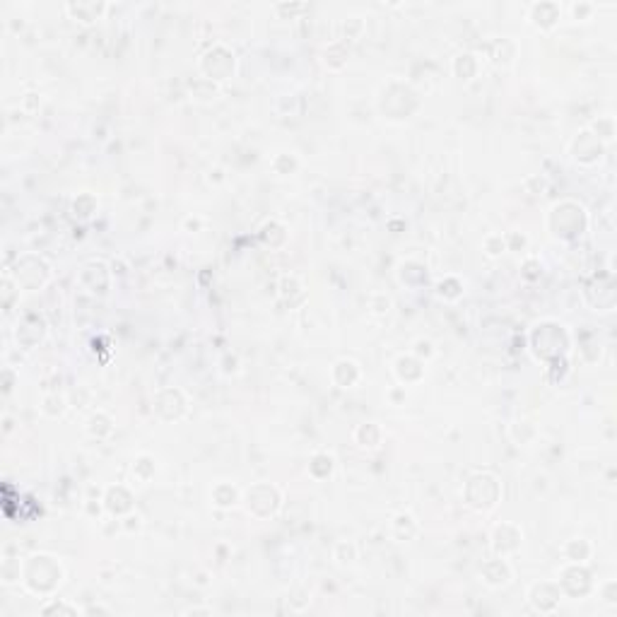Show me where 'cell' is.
Wrapping results in <instances>:
<instances>
[{
	"label": "cell",
	"instance_id": "cell-55",
	"mask_svg": "<svg viewBox=\"0 0 617 617\" xmlns=\"http://www.w3.org/2000/svg\"><path fill=\"white\" fill-rule=\"evenodd\" d=\"M84 615H111V610L109 607H102V605H89V607H84Z\"/></svg>",
	"mask_w": 617,
	"mask_h": 617
},
{
	"label": "cell",
	"instance_id": "cell-29",
	"mask_svg": "<svg viewBox=\"0 0 617 617\" xmlns=\"http://www.w3.org/2000/svg\"><path fill=\"white\" fill-rule=\"evenodd\" d=\"M588 130H591V133L607 148V145H610L612 140H615V135H617L615 116H598V121H593Z\"/></svg>",
	"mask_w": 617,
	"mask_h": 617
},
{
	"label": "cell",
	"instance_id": "cell-40",
	"mask_svg": "<svg viewBox=\"0 0 617 617\" xmlns=\"http://www.w3.org/2000/svg\"><path fill=\"white\" fill-rule=\"evenodd\" d=\"M333 559L338 564H352L357 559V545L350 543V540H338L333 545Z\"/></svg>",
	"mask_w": 617,
	"mask_h": 617
},
{
	"label": "cell",
	"instance_id": "cell-45",
	"mask_svg": "<svg viewBox=\"0 0 617 617\" xmlns=\"http://www.w3.org/2000/svg\"><path fill=\"white\" fill-rule=\"evenodd\" d=\"M598 593H601V598L607 603V605H617V581L615 579L603 581L601 586H598Z\"/></svg>",
	"mask_w": 617,
	"mask_h": 617
},
{
	"label": "cell",
	"instance_id": "cell-5",
	"mask_svg": "<svg viewBox=\"0 0 617 617\" xmlns=\"http://www.w3.org/2000/svg\"><path fill=\"white\" fill-rule=\"evenodd\" d=\"M198 70L202 78L213 80V82H227L237 75V56L229 46L213 44L205 54L198 58Z\"/></svg>",
	"mask_w": 617,
	"mask_h": 617
},
{
	"label": "cell",
	"instance_id": "cell-43",
	"mask_svg": "<svg viewBox=\"0 0 617 617\" xmlns=\"http://www.w3.org/2000/svg\"><path fill=\"white\" fill-rule=\"evenodd\" d=\"M569 12H572V20L586 22V20H591L593 12H596V3H588V0H579V3H572V5H569Z\"/></svg>",
	"mask_w": 617,
	"mask_h": 617
},
{
	"label": "cell",
	"instance_id": "cell-41",
	"mask_svg": "<svg viewBox=\"0 0 617 617\" xmlns=\"http://www.w3.org/2000/svg\"><path fill=\"white\" fill-rule=\"evenodd\" d=\"M482 248H485V253H487L489 258L504 256V253L509 251V248H507V237H504V234H487V237H485V242H482Z\"/></svg>",
	"mask_w": 617,
	"mask_h": 617
},
{
	"label": "cell",
	"instance_id": "cell-33",
	"mask_svg": "<svg viewBox=\"0 0 617 617\" xmlns=\"http://www.w3.org/2000/svg\"><path fill=\"white\" fill-rule=\"evenodd\" d=\"M188 87H191V97L200 99V102H210V99H215L220 94V84L213 82V80H208V78H202V75L193 80Z\"/></svg>",
	"mask_w": 617,
	"mask_h": 617
},
{
	"label": "cell",
	"instance_id": "cell-34",
	"mask_svg": "<svg viewBox=\"0 0 617 617\" xmlns=\"http://www.w3.org/2000/svg\"><path fill=\"white\" fill-rule=\"evenodd\" d=\"M294 294L299 296V299H306L304 285H301V280L296 275H285L280 280V299L287 301L290 306H294V299H292Z\"/></svg>",
	"mask_w": 617,
	"mask_h": 617
},
{
	"label": "cell",
	"instance_id": "cell-49",
	"mask_svg": "<svg viewBox=\"0 0 617 617\" xmlns=\"http://www.w3.org/2000/svg\"><path fill=\"white\" fill-rule=\"evenodd\" d=\"M41 612L44 615H54V612H65V615H78V607L75 605H68V603H60V601H51L49 605L41 607Z\"/></svg>",
	"mask_w": 617,
	"mask_h": 617
},
{
	"label": "cell",
	"instance_id": "cell-27",
	"mask_svg": "<svg viewBox=\"0 0 617 617\" xmlns=\"http://www.w3.org/2000/svg\"><path fill=\"white\" fill-rule=\"evenodd\" d=\"M84 430H87V434L94 436V439H106V436L114 434V420L106 415L104 410H97V412L89 415Z\"/></svg>",
	"mask_w": 617,
	"mask_h": 617
},
{
	"label": "cell",
	"instance_id": "cell-35",
	"mask_svg": "<svg viewBox=\"0 0 617 617\" xmlns=\"http://www.w3.org/2000/svg\"><path fill=\"white\" fill-rule=\"evenodd\" d=\"M41 412H44L46 417H51V420H58V417L65 415V410H68V400L63 398V395L58 393H49L44 395V400H41Z\"/></svg>",
	"mask_w": 617,
	"mask_h": 617
},
{
	"label": "cell",
	"instance_id": "cell-1",
	"mask_svg": "<svg viewBox=\"0 0 617 617\" xmlns=\"http://www.w3.org/2000/svg\"><path fill=\"white\" fill-rule=\"evenodd\" d=\"M63 564L54 557V555L36 552L25 559L22 564V581L36 596H49L63 583Z\"/></svg>",
	"mask_w": 617,
	"mask_h": 617
},
{
	"label": "cell",
	"instance_id": "cell-42",
	"mask_svg": "<svg viewBox=\"0 0 617 617\" xmlns=\"http://www.w3.org/2000/svg\"><path fill=\"white\" fill-rule=\"evenodd\" d=\"M369 312L374 316H388L391 314V296L386 292H374L369 294Z\"/></svg>",
	"mask_w": 617,
	"mask_h": 617
},
{
	"label": "cell",
	"instance_id": "cell-8",
	"mask_svg": "<svg viewBox=\"0 0 617 617\" xmlns=\"http://www.w3.org/2000/svg\"><path fill=\"white\" fill-rule=\"evenodd\" d=\"M557 583L562 588L564 596L572 598H583L593 591V574L588 572L586 564H574V562H564V567L559 569L557 574Z\"/></svg>",
	"mask_w": 617,
	"mask_h": 617
},
{
	"label": "cell",
	"instance_id": "cell-14",
	"mask_svg": "<svg viewBox=\"0 0 617 617\" xmlns=\"http://www.w3.org/2000/svg\"><path fill=\"white\" fill-rule=\"evenodd\" d=\"M562 20V5L555 0H540L528 5V22L540 32H550Z\"/></svg>",
	"mask_w": 617,
	"mask_h": 617
},
{
	"label": "cell",
	"instance_id": "cell-23",
	"mask_svg": "<svg viewBox=\"0 0 617 617\" xmlns=\"http://www.w3.org/2000/svg\"><path fill=\"white\" fill-rule=\"evenodd\" d=\"M451 70H454V75L458 80L468 82V80H473L475 75L480 73V56L473 54V51H463V54H458L454 58V63H451Z\"/></svg>",
	"mask_w": 617,
	"mask_h": 617
},
{
	"label": "cell",
	"instance_id": "cell-18",
	"mask_svg": "<svg viewBox=\"0 0 617 617\" xmlns=\"http://www.w3.org/2000/svg\"><path fill=\"white\" fill-rule=\"evenodd\" d=\"M44 336H46V321L39 316V314H27V316H22V321L17 323L15 338L20 345L34 347L36 342H41Z\"/></svg>",
	"mask_w": 617,
	"mask_h": 617
},
{
	"label": "cell",
	"instance_id": "cell-38",
	"mask_svg": "<svg viewBox=\"0 0 617 617\" xmlns=\"http://www.w3.org/2000/svg\"><path fill=\"white\" fill-rule=\"evenodd\" d=\"M323 63H326V68L331 70H342L347 65V51L345 46L340 44V41H333L331 46H328L326 51H323Z\"/></svg>",
	"mask_w": 617,
	"mask_h": 617
},
{
	"label": "cell",
	"instance_id": "cell-12",
	"mask_svg": "<svg viewBox=\"0 0 617 617\" xmlns=\"http://www.w3.org/2000/svg\"><path fill=\"white\" fill-rule=\"evenodd\" d=\"M562 598H564V593L557 581H538L528 588L531 607H533L535 612H540V615H550V612L557 610Z\"/></svg>",
	"mask_w": 617,
	"mask_h": 617
},
{
	"label": "cell",
	"instance_id": "cell-20",
	"mask_svg": "<svg viewBox=\"0 0 617 617\" xmlns=\"http://www.w3.org/2000/svg\"><path fill=\"white\" fill-rule=\"evenodd\" d=\"M331 379H333V384H336L338 388H352V386L360 384L362 369H360V364H357L355 360L342 357V360H338L336 364L331 366Z\"/></svg>",
	"mask_w": 617,
	"mask_h": 617
},
{
	"label": "cell",
	"instance_id": "cell-54",
	"mask_svg": "<svg viewBox=\"0 0 617 617\" xmlns=\"http://www.w3.org/2000/svg\"><path fill=\"white\" fill-rule=\"evenodd\" d=\"M200 227H202L200 218H186L183 220V229H186V232H198Z\"/></svg>",
	"mask_w": 617,
	"mask_h": 617
},
{
	"label": "cell",
	"instance_id": "cell-21",
	"mask_svg": "<svg viewBox=\"0 0 617 617\" xmlns=\"http://www.w3.org/2000/svg\"><path fill=\"white\" fill-rule=\"evenodd\" d=\"M417 533H420V524L412 513L408 511H400L393 516L391 521V535H393L398 543H410V540H415Z\"/></svg>",
	"mask_w": 617,
	"mask_h": 617
},
{
	"label": "cell",
	"instance_id": "cell-11",
	"mask_svg": "<svg viewBox=\"0 0 617 617\" xmlns=\"http://www.w3.org/2000/svg\"><path fill=\"white\" fill-rule=\"evenodd\" d=\"M111 272L114 270H109V266L104 261H87L80 268L78 280L89 294L104 296L111 287Z\"/></svg>",
	"mask_w": 617,
	"mask_h": 617
},
{
	"label": "cell",
	"instance_id": "cell-16",
	"mask_svg": "<svg viewBox=\"0 0 617 617\" xmlns=\"http://www.w3.org/2000/svg\"><path fill=\"white\" fill-rule=\"evenodd\" d=\"M480 579H482L489 588H504L511 583L513 569H511V564L507 562V557H494V559H487V562L480 567Z\"/></svg>",
	"mask_w": 617,
	"mask_h": 617
},
{
	"label": "cell",
	"instance_id": "cell-24",
	"mask_svg": "<svg viewBox=\"0 0 617 617\" xmlns=\"http://www.w3.org/2000/svg\"><path fill=\"white\" fill-rule=\"evenodd\" d=\"M562 555H564V562L586 564L588 559L593 557V545H591V540H586V538H572L564 543Z\"/></svg>",
	"mask_w": 617,
	"mask_h": 617
},
{
	"label": "cell",
	"instance_id": "cell-13",
	"mask_svg": "<svg viewBox=\"0 0 617 617\" xmlns=\"http://www.w3.org/2000/svg\"><path fill=\"white\" fill-rule=\"evenodd\" d=\"M524 545V531L521 526L511 524V521H502L494 526L492 531V550L497 557H511L513 552H519Z\"/></svg>",
	"mask_w": 617,
	"mask_h": 617
},
{
	"label": "cell",
	"instance_id": "cell-47",
	"mask_svg": "<svg viewBox=\"0 0 617 617\" xmlns=\"http://www.w3.org/2000/svg\"><path fill=\"white\" fill-rule=\"evenodd\" d=\"M412 355L422 362L432 360V357H434V345H432L430 340H425V338H420V340L415 342V347H412Z\"/></svg>",
	"mask_w": 617,
	"mask_h": 617
},
{
	"label": "cell",
	"instance_id": "cell-39",
	"mask_svg": "<svg viewBox=\"0 0 617 617\" xmlns=\"http://www.w3.org/2000/svg\"><path fill=\"white\" fill-rule=\"evenodd\" d=\"M270 167L275 169V174H280V176H290V174H294L296 169H299V159H296L292 152H277L275 157H272Z\"/></svg>",
	"mask_w": 617,
	"mask_h": 617
},
{
	"label": "cell",
	"instance_id": "cell-36",
	"mask_svg": "<svg viewBox=\"0 0 617 617\" xmlns=\"http://www.w3.org/2000/svg\"><path fill=\"white\" fill-rule=\"evenodd\" d=\"M99 202L92 193H78V198L73 200V215L78 220H89L94 213H97Z\"/></svg>",
	"mask_w": 617,
	"mask_h": 617
},
{
	"label": "cell",
	"instance_id": "cell-50",
	"mask_svg": "<svg viewBox=\"0 0 617 617\" xmlns=\"http://www.w3.org/2000/svg\"><path fill=\"white\" fill-rule=\"evenodd\" d=\"M504 237H507V248L509 251H524L526 246H528V237H526V234H519V232H509V234H504Z\"/></svg>",
	"mask_w": 617,
	"mask_h": 617
},
{
	"label": "cell",
	"instance_id": "cell-28",
	"mask_svg": "<svg viewBox=\"0 0 617 617\" xmlns=\"http://www.w3.org/2000/svg\"><path fill=\"white\" fill-rule=\"evenodd\" d=\"M398 277H400V282H403V285L420 287L422 282H427V270H425V266H420V263L408 261V263H400Z\"/></svg>",
	"mask_w": 617,
	"mask_h": 617
},
{
	"label": "cell",
	"instance_id": "cell-4",
	"mask_svg": "<svg viewBox=\"0 0 617 617\" xmlns=\"http://www.w3.org/2000/svg\"><path fill=\"white\" fill-rule=\"evenodd\" d=\"M463 497L475 511H492L502 497V485L492 473H475L463 485Z\"/></svg>",
	"mask_w": 617,
	"mask_h": 617
},
{
	"label": "cell",
	"instance_id": "cell-53",
	"mask_svg": "<svg viewBox=\"0 0 617 617\" xmlns=\"http://www.w3.org/2000/svg\"><path fill=\"white\" fill-rule=\"evenodd\" d=\"M277 12H285V15L294 17L299 15V12H306L309 10V5H304V3H292V5H285V3H280V5H275Z\"/></svg>",
	"mask_w": 617,
	"mask_h": 617
},
{
	"label": "cell",
	"instance_id": "cell-48",
	"mask_svg": "<svg viewBox=\"0 0 617 617\" xmlns=\"http://www.w3.org/2000/svg\"><path fill=\"white\" fill-rule=\"evenodd\" d=\"M579 352H581L583 362H588V364L598 362V360H601V355H603V350H601V345H598V342H583V345L579 347Z\"/></svg>",
	"mask_w": 617,
	"mask_h": 617
},
{
	"label": "cell",
	"instance_id": "cell-44",
	"mask_svg": "<svg viewBox=\"0 0 617 617\" xmlns=\"http://www.w3.org/2000/svg\"><path fill=\"white\" fill-rule=\"evenodd\" d=\"M364 20L362 17H347L345 22H342V34H345V39L355 41L360 39L362 34H364Z\"/></svg>",
	"mask_w": 617,
	"mask_h": 617
},
{
	"label": "cell",
	"instance_id": "cell-25",
	"mask_svg": "<svg viewBox=\"0 0 617 617\" xmlns=\"http://www.w3.org/2000/svg\"><path fill=\"white\" fill-rule=\"evenodd\" d=\"M210 499H213V507L218 509H234L242 502V492L232 482H218L210 492Z\"/></svg>",
	"mask_w": 617,
	"mask_h": 617
},
{
	"label": "cell",
	"instance_id": "cell-30",
	"mask_svg": "<svg viewBox=\"0 0 617 617\" xmlns=\"http://www.w3.org/2000/svg\"><path fill=\"white\" fill-rule=\"evenodd\" d=\"M489 56L497 65H511L513 58H516V44L511 39H497L492 46H489Z\"/></svg>",
	"mask_w": 617,
	"mask_h": 617
},
{
	"label": "cell",
	"instance_id": "cell-3",
	"mask_svg": "<svg viewBox=\"0 0 617 617\" xmlns=\"http://www.w3.org/2000/svg\"><path fill=\"white\" fill-rule=\"evenodd\" d=\"M572 347V336L557 321H540L531 331V350L543 362H559Z\"/></svg>",
	"mask_w": 617,
	"mask_h": 617
},
{
	"label": "cell",
	"instance_id": "cell-17",
	"mask_svg": "<svg viewBox=\"0 0 617 617\" xmlns=\"http://www.w3.org/2000/svg\"><path fill=\"white\" fill-rule=\"evenodd\" d=\"M109 5L102 3V0H78V3H65V12L73 17L75 22H82V25H92V22L102 20L106 15Z\"/></svg>",
	"mask_w": 617,
	"mask_h": 617
},
{
	"label": "cell",
	"instance_id": "cell-52",
	"mask_svg": "<svg viewBox=\"0 0 617 617\" xmlns=\"http://www.w3.org/2000/svg\"><path fill=\"white\" fill-rule=\"evenodd\" d=\"M540 261L538 258H526L524 263V277L526 280H535V277H540Z\"/></svg>",
	"mask_w": 617,
	"mask_h": 617
},
{
	"label": "cell",
	"instance_id": "cell-2",
	"mask_svg": "<svg viewBox=\"0 0 617 617\" xmlns=\"http://www.w3.org/2000/svg\"><path fill=\"white\" fill-rule=\"evenodd\" d=\"M548 229L559 242H577L588 229V213L577 200L555 202L548 213Z\"/></svg>",
	"mask_w": 617,
	"mask_h": 617
},
{
	"label": "cell",
	"instance_id": "cell-57",
	"mask_svg": "<svg viewBox=\"0 0 617 617\" xmlns=\"http://www.w3.org/2000/svg\"><path fill=\"white\" fill-rule=\"evenodd\" d=\"M400 398H405V386H400L398 391H391V400H393L395 405L400 403Z\"/></svg>",
	"mask_w": 617,
	"mask_h": 617
},
{
	"label": "cell",
	"instance_id": "cell-37",
	"mask_svg": "<svg viewBox=\"0 0 617 617\" xmlns=\"http://www.w3.org/2000/svg\"><path fill=\"white\" fill-rule=\"evenodd\" d=\"M436 294L444 301H458L463 296V282L454 275H446L444 280L436 285Z\"/></svg>",
	"mask_w": 617,
	"mask_h": 617
},
{
	"label": "cell",
	"instance_id": "cell-7",
	"mask_svg": "<svg viewBox=\"0 0 617 617\" xmlns=\"http://www.w3.org/2000/svg\"><path fill=\"white\" fill-rule=\"evenodd\" d=\"M12 280L17 282V287H25V290H39L51 280L49 261L36 256V253H27L17 261L15 270H12Z\"/></svg>",
	"mask_w": 617,
	"mask_h": 617
},
{
	"label": "cell",
	"instance_id": "cell-32",
	"mask_svg": "<svg viewBox=\"0 0 617 617\" xmlns=\"http://www.w3.org/2000/svg\"><path fill=\"white\" fill-rule=\"evenodd\" d=\"M157 473V461L150 454H140L138 458L133 461V478L138 480L140 485H148L150 480Z\"/></svg>",
	"mask_w": 617,
	"mask_h": 617
},
{
	"label": "cell",
	"instance_id": "cell-46",
	"mask_svg": "<svg viewBox=\"0 0 617 617\" xmlns=\"http://www.w3.org/2000/svg\"><path fill=\"white\" fill-rule=\"evenodd\" d=\"M121 528H124L126 533H138V531L143 528V516L135 511L126 513V516H121Z\"/></svg>",
	"mask_w": 617,
	"mask_h": 617
},
{
	"label": "cell",
	"instance_id": "cell-22",
	"mask_svg": "<svg viewBox=\"0 0 617 617\" xmlns=\"http://www.w3.org/2000/svg\"><path fill=\"white\" fill-rule=\"evenodd\" d=\"M355 444L360 446V449H366V451H374L381 446V441H384V430H381L376 422H364V425H357L355 430Z\"/></svg>",
	"mask_w": 617,
	"mask_h": 617
},
{
	"label": "cell",
	"instance_id": "cell-56",
	"mask_svg": "<svg viewBox=\"0 0 617 617\" xmlns=\"http://www.w3.org/2000/svg\"><path fill=\"white\" fill-rule=\"evenodd\" d=\"M210 607H188L186 610V615H210Z\"/></svg>",
	"mask_w": 617,
	"mask_h": 617
},
{
	"label": "cell",
	"instance_id": "cell-15",
	"mask_svg": "<svg viewBox=\"0 0 617 617\" xmlns=\"http://www.w3.org/2000/svg\"><path fill=\"white\" fill-rule=\"evenodd\" d=\"M393 376L398 379L400 386H415L425 379V362L417 360L412 352L410 355H400L393 362Z\"/></svg>",
	"mask_w": 617,
	"mask_h": 617
},
{
	"label": "cell",
	"instance_id": "cell-31",
	"mask_svg": "<svg viewBox=\"0 0 617 617\" xmlns=\"http://www.w3.org/2000/svg\"><path fill=\"white\" fill-rule=\"evenodd\" d=\"M261 239L270 248H282L287 244V229H285V224H280L277 220H270V222H266V224H263V229H261Z\"/></svg>",
	"mask_w": 617,
	"mask_h": 617
},
{
	"label": "cell",
	"instance_id": "cell-9",
	"mask_svg": "<svg viewBox=\"0 0 617 617\" xmlns=\"http://www.w3.org/2000/svg\"><path fill=\"white\" fill-rule=\"evenodd\" d=\"M569 154L579 167H596L605 157V145L596 138L588 128L579 130L574 140L569 143Z\"/></svg>",
	"mask_w": 617,
	"mask_h": 617
},
{
	"label": "cell",
	"instance_id": "cell-19",
	"mask_svg": "<svg viewBox=\"0 0 617 617\" xmlns=\"http://www.w3.org/2000/svg\"><path fill=\"white\" fill-rule=\"evenodd\" d=\"M104 509L116 519L130 513L133 511V494H130V489L124 487V485H111L104 492Z\"/></svg>",
	"mask_w": 617,
	"mask_h": 617
},
{
	"label": "cell",
	"instance_id": "cell-26",
	"mask_svg": "<svg viewBox=\"0 0 617 617\" xmlns=\"http://www.w3.org/2000/svg\"><path fill=\"white\" fill-rule=\"evenodd\" d=\"M336 470V458L328 451H316V454L309 458V475L314 480H328Z\"/></svg>",
	"mask_w": 617,
	"mask_h": 617
},
{
	"label": "cell",
	"instance_id": "cell-10",
	"mask_svg": "<svg viewBox=\"0 0 617 617\" xmlns=\"http://www.w3.org/2000/svg\"><path fill=\"white\" fill-rule=\"evenodd\" d=\"M154 415L164 422H176L188 412V400L181 388H162L154 393Z\"/></svg>",
	"mask_w": 617,
	"mask_h": 617
},
{
	"label": "cell",
	"instance_id": "cell-6",
	"mask_svg": "<svg viewBox=\"0 0 617 617\" xmlns=\"http://www.w3.org/2000/svg\"><path fill=\"white\" fill-rule=\"evenodd\" d=\"M244 504L256 519H270L282 509V492L270 482H256L246 489Z\"/></svg>",
	"mask_w": 617,
	"mask_h": 617
},
{
	"label": "cell",
	"instance_id": "cell-51",
	"mask_svg": "<svg viewBox=\"0 0 617 617\" xmlns=\"http://www.w3.org/2000/svg\"><path fill=\"white\" fill-rule=\"evenodd\" d=\"M22 109H25L27 114H34V111H39L41 109V94L27 92L25 97H22Z\"/></svg>",
	"mask_w": 617,
	"mask_h": 617
}]
</instances>
